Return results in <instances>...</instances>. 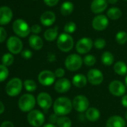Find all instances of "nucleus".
I'll use <instances>...</instances> for the list:
<instances>
[{
    "mask_svg": "<svg viewBox=\"0 0 127 127\" xmlns=\"http://www.w3.org/2000/svg\"><path fill=\"white\" fill-rule=\"evenodd\" d=\"M56 20L55 14L52 11L46 10L43 12L40 16V22L44 26H51Z\"/></svg>",
    "mask_w": 127,
    "mask_h": 127,
    "instance_id": "6ab92c4d",
    "label": "nucleus"
},
{
    "mask_svg": "<svg viewBox=\"0 0 127 127\" xmlns=\"http://www.w3.org/2000/svg\"><path fill=\"white\" fill-rule=\"evenodd\" d=\"M124 1H127V0H124Z\"/></svg>",
    "mask_w": 127,
    "mask_h": 127,
    "instance_id": "603ef678",
    "label": "nucleus"
},
{
    "mask_svg": "<svg viewBox=\"0 0 127 127\" xmlns=\"http://www.w3.org/2000/svg\"><path fill=\"white\" fill-rule=\"evenodd\" d=\"M54 87L58 93H66L71 88V82L67 78H60L55 82Z\"/></svg>",
    "mask_w": 127,
    "mask_h": 127,
    "instance_id": "dca6fc26",
    "label": "nucleus"
},
{
    "mask_svg": "<svg viewBox=\"0 0 127 127\" xmlns=\"http://www.w3.org/2000/svg\"><path fill=\"white\" fill-rule=\"evenodd\" d=\"M107 1H108L109 3H110V4H115V3H117L118 0H107Z\"/></svg>",
    "mask_w": 127,
    "mask_h": 127,
    "instance_id": "09e8293b",
    "label": "nucleus"
},
{
    "mask_svg": "<svg viewBox=\"0 0 127 127\" xmlns=\"http://www.w3.org/2000/svg\"><path fill=\"white\" fill-rule=\"evenodd\" d=\"M73 109V102L67 97L57 98L53 103V111L58 116H65Z\"/></svg>",
    "mask_w": 127,
    "mask_h": 127,
    "instance_id": "f257e3e1",
    "label": "nucleus"
},
{
    "mask_svg": "<svg viewBox=\"0 0 127 127\" xmlns=\"http://www.w3.org/2000/svg\"><path fill=\"white\" fill-rule=\"evenodd\" d=\"M106 45V41L103 38H98L96 39L94 42V46L97 49H103Z\"/></svg>",
    "mask_w": 127,
    "mask_h": 127,
    "instance_id": "c9c22d12",
    "label": "nucleus"
},
{
    "mask_svg": "<svg viewBox=\"0 0 127 127\" xmlns=\"http://www.w3.org/2000/svg\"><path fill=\"white\" fill-rule=\"evenodd\" d=\"M55 73L49 70H44L39 74L38 81L44 86H49L55 83Z\"/></svg>",
    "mask_w": 127,
    "mask_h": 127,
    "instance_id": "f8f14e48",
    "label": "nucleus"
},
{
    "mask_svg": "<svg viewBox=\"0 0 127 127\" xmlns=\"http://www.w3.org/2000/svg\"><path fill=\"white\" fill-rule=\"evenodd\" d=\"M106 127H126V121L119 115H113L108 119Z\"/></svg>",
    "mask_w": 127,
    "mask_h": 127,
    "instance_id": "aec40b11",
    "label": "nucleus"
},
{
    "mask_svg": "<svg viewBox=\"0 0 127 127\" xmlns=\"http://www.w3.org/2000/svg\"><path fill=\"white\" fill-rule=\"evenodd\" d=\"M43 127H57V126H55V124H53L49 123V124H47L44 125Z\"/></svg>",
    "mask_w": 127,
    "mask_h": 127,
    "instance_id": "de8ad7c7",
    "label": "nucleus"
},
{
    "mask_svg": "<svg viewBox=\"0 0 127 127\" xmlns=\"http://www.w3.org/2000/svg\"><path fill=\"white\" fill-rule=\"evenodd\" d=\"M102 63L106 66H110L114 63L115 57L110 51H105L101 56Z\"/></svg>",
    "mask_w": 127,
    "mask_h": 127,
    "instance_id": "cd10ccee",
    "label": "nucleus"
},
{
    "mask_svg": "<svg viewBox=\"0 0 127 127\" xmlns=\"http://www.w3.org/2000/svg\"><path fill=\"white\" fill-rule=\"evenodd\" d=\"M76 28H77V26L74 22H69L65 24L64 27V33L70 34L76 31Z\"/></svg>",
    "mask_w": 127,
    "mask_h": 127,
    "instance_id": "473e14b6",
    "label": "nucleus"
},
{
    "mask_svg": "<svg viewBox=\"0 0 127 127\" xmlns=\"http://www.w3.org/2000/svg\"><path fill=\"white\" fill-rule=\"evenodd\" d=\"M58 118H59V116H58L56 114H52V115L49 116V122H50L51 124H57V121H58Z\"/></svg>",
    "mask_w": 127,
    "mask_h": 127,
    "instance_id": "79ce46f5",
    "label": "nucleus"
},
{
    "mask_svg": "<svg viewBox=\"0 0 127 127\" xmlns=\"http://www.w3.org/2000/svg\"><path fill=\"white\" fill-rule=\"evenodd\" d=\"M58 36V27L55 26V28L47 29L44 32V38L48 42L54 41Z\"/></svg>",
    "mask_w": 127,
    "mask_h": 127,
    "instance_id": "393cba45",
    "label": "nucleus"
},
{
    "mask_svg": "<svg viewBox=\"0 0 127 127\" xmlns=\"http://www.w3.org/2000/svg\"><path fill=\"white\" fill-rule=\"evenodd\" d=\"M44 3L49 7H53L58 4L59 0H43Z\"/></svg>",
    "mask_w": 127,
    "mask_h": 127,
    "instance_id": "a19ab883",
    "label": "nucleus"
},
{
    "mask_svg": "<svg viewBox=\"0 0 127 127\" xmlns=\"http://www.w3.org/2000/svg\"><path fill=\"white\" fill-rule=\"evenodd\" d=\"M125 118L127 120V112H126V113H125Z\"/></svg>",
    "mask_w": 127,
    "mask_h": 127,
    "instance_id": "3c124183",
    "label": "nucleus"
},
{
    "mask_svg": "<svg viewBox=\"0 0 127 127\" xmlns=\"http://www.w3.org/2000/svg\"><path fill=\"white\" fill-rule=\"evenodd\" d=\"M27 120L29 124L32 127H40L43 124L45 121V117L40 111L31 110L29 112L27 116Z\"/></svg>",
    "mask_w": 127,
    "mask_h": 127,
    "instance_id": "0eeeda50",
    "label": "nucleus"
},
{
    "mask_svg": "<svg viewBox=\"0 0 127 127\" xmlns=\"http://www.w3.org/2000/svg\"><path fill=\"white\" fill-rule=\"evenodd\" d=\"M36 104V100L34 97L31 94L23 95L19 100L18 106L21 111L24 112H31Z\"/></svg>",
    "mask_w": 127,
    "mask_h": 127,
    "instance_id": "20e7f679",
    "label": "nucleus"
},
{
    "mask_svg": "<svg viewBox=\"0 0 127 127\" xmlns=\"http://www.w3.org/2000/svg\"><path fill=\"white\" fill-rule=\"evenodd\" d=\"M13 16L12 10L10 7L4 6L0 7V25H4L8 24Z\"/></svg>",
    "mask_w": 127,
    "mask_h": 127,
    "instance_id": "a211bd4d",
    "label": "nucleus"
},
{
    "mask_svg": "<svg viewBox=\"0 0 127 127\" xmlns=\"http://www.w3.org/2000/svg\"><path fill=\"white\" fill-rule=\"evenodd\" d=\"M107 0H93L91 4V10L95 14H100L108 7Z\"/></svg>",
    "mask_w": 127,
    "mask_h": 127,
    "instance_id": "f3484780",
    "label": "nucleus"
},
{
    "mask_svg": "<svg viewBox=\"0 0 127 127\" xmlns=\"http://www.w3.org/2000/svg\"><path fill=\"white\" fill-rule=\"evenodd\" d=\"M83 64V59L77 54H72L67 57L64 61V65L67 70L76 71L79 70Z\"/></svg>",
    "mask_w": 127,
    "mask_h": 127,
    "instance_id": "7ed1b4c3",
    "label": "nucleus"
},
{
    "mask_svg": "<svg viewBox=\"0 0 127 127\" xmlns=\"http://www.w3.org/2000/svg\"><path fill=\"white\" fill-rule=\"evenodd\" d=\"M74 45V40L72 36L67 33H61L57 39V46L63 52L70 51Z\"/></svg>",
    "mask_w": 127,
    "mask_h": 127,
    "instance_id": "f03ea898",
    "label": "nucleus"
},
{
    "mask_svg": "<svg viewBox=\"0 0 127 127\" xmlns=\"http://www.w3.org/2000/svg\"><path fill=\"white\" fill-rule=\"evenodd\" d=\"M4 111V104L2 103V102L0 101V115L2 114Z\"/></svg>",
    "mask_w": 127,
    "mask_h": 127,
    "instance_id": "49530a36",
    "label": "nucleus"
},
{
    "mask_svg": "<svg viewBox=\"0 0 127 127\" xmlns=\"http://www.w3.org/2000/svg\"><path fill=\"white\" fill-rule=\"evenodd\" d=\"M13 30L14 33L20 37H26L31 32V28L23 19H16L13 23Z\"/></svg>",
    "mask_w": 127,
    "mask_h": 127,
    "instance_id": "423d86ee",
    "label": "nucleus"
},
{
    "mask_svg": "<svg viewBox=\"0 0 127 127\" xmlns=\"http://www.w3.org/2000/svg\"><path fill=\"white\" fill-rule=\"evenodd\" d=\"M47 60L50 63H52V62H55L56 60V56L52 54V53H49L48 54V56H47Z\"/></svg>",
    "mask_w": 127,
    "mask_h": 127,
    "instance_id": "37998d69",
    "label": "nucleus"
},
{
    "mask_svg": "<svg viewBox=\"0 0 127 127\" xmlns=\"http://www.w3.org/2000/svg\"><path fill=\"white\" fill-rule=\"evenodd\" d=\"M24 86L26 91L30 92H33L37 89V84L35 81H34L33 80H30V79L26 80L24 82Z\"/></svg>",
    "mask_w": 127,
    "mask_h": 127,
    "instance_id": "7c9ffc66",
    "label": "nucleus"
},
{
    "mask_svg": "<svg viewBox=\"0 0 127 127\" xmlns=\"http://www.w3.org/2000/svg\"><path fill=\"white\" fill-rule=\"evenodd\" d=\"M116 42L120 45H124L127 42V33L125 31H119L115 36Z\"/></svg>",
    "mask_w": 127,
    "mask_h": 127,
    "instance_id": "c756f323",
    "label": "nucleus"
},
{
    "mask_svg": "<svg viewBox=\"0 0 127 127\" xmlns=\"http://www.w3.org/2000/svg\"><path fill=\"white\" fill-rule=\"evenodd\" d=\"M73 10H74V4L70 1H66L63 2L60 7V12L63 16L70 15L73 12Z\"/></svg>",
    "mask_w": 127,
    "mask_h": 127,
    "instance_id": "b1692460",
    "label": "nucleus"
},
{
    "mask_svg": "<svg viewBox=\"0 0 127 127\" xmlns=\"http://www.w3.org/2000/svg\"><path fill=\"white\" fill-rule=\"evenodd\" d=\"M125 86H126V87L127 88V77H126V78H125Z\"/></svg>",
    "mask_w": 127,
    "mask_h": 127,
    "instance_id": "8fccbe9b",
    "label": "nucleus"
},
{
    "mask_svg": "<svg viewBox=\"0 0 127 127\" xmlns=\"http://www.w3.org/2000/svg\"><path fill=\"white\" fill-rule=\"evenodd\" d=\"M109 22L107 16L103 14H99L95 16L92 21V27L97 31H102L106 30L109 26Z\"/></svg>",
    "mask_w": 127,
    "mask_h": 127,
    "instance_id": "9d476101",
    "label": "nucleus"
},
{
    "mask_svg": "<svg viewBox=\"0 0 127 127\" xmlns=\"http://www.w3.org/2000/svg\"><path fill=\"white\" fill-rule=\"evenodd\" d=\"M57 127H72V121L71 120L66 116H61L58 118L57 121Z\"/></svg>",
    "mask_w": 127,
    "mask_h": 127,
    "instance_id": "c85d7f7f",
    "label": "nucleus"
},
{
    "mask_svg": "<svg viewBox=\"0 0 127 127\" xmlns=\"http://www.w3.org/2000/svg\"><path fill=\"white\" fill-rule=\"evenodd\" d=\"M37 103L40 108L44 110H47L52 105V99L48 93L41 92L37 95Z\"/></svg>",
    "mask_w": 127,
    "mask_h": 127,
    "instance_id": "2eb2a0df",
    "label": "nucleus"
},
{
    "mask_svg": "<svg viewBox=\"0 0 127 127\" xmlns=\"http://www.w3.org/2000/svg\"><path fill=\"white\" fill-rule=\"evenodd\" d=\"M122 16V11L117 7H112L107 10V17L112 20H117Z\"/></svg>",
    "mask_w": 127,
    "mask_h": 127,
    "instance_id": "a878e982",
    "label": "nucleus"
},
{
    "mask_svg": "<svg viewBox=\"0 0 127 127\" xmlns=\"http://www.w3.org/2000/svg\"><path fill=\"white\" fill-rule=\"evenodd\" d=\"M7 37V32L5 29L2 27H0V43L3 42Z\"/></svg>",
    "mask_w": 127,
    "mask_h": 127,
    "instance_id": "58836bf2",
    "label": "nucleus"
},
{
    "mask_svg": "<svg viewBox=\"0 0 127 127\" xmlns=\"http://www.w3.org/2000/svg\"><path fill=\"white\" fill-rule=\"evenodd\" d=\"M31 31L33 33L37 34V33H39L41 31V27L39 25H33L31 27Z\"/></svg>",
    "mask_w": 127,
    "mask_h": 127,
    "instance_id": "ea45409f",
    "label": "nucleus"
},
{
    "mask_svg": "<svg viewBox=\"0 0 127 127\" xmlns=\"http://www.w3.org/2000/svg\"><path fill=\"white\" fill-rule=\"evenodd\" d=\"M85 117L89 121L96 122L100 118V112L98 109L95 107H91V108H88V109L86 111Z\"/></svg>",
    "mask_w": 127,
    "mask_h": 127,
    "instance_id": "4be33fe9",
    "label": "nucleus"
},
{
    "mask_svg": "<svg viewBox=\"0 0 127 127\" xmlns=\"http://www.w3.org/2000/svg\"><path fill=\"white\" fill-rule=\"evenodd\" d=\"M64 74H65V71H64V68H57L56 70H55V77H58V78H62L64 76Z\"/></svg>",
    "mask_w": 127,
    "mask_h": 127,
    "instance_id": "e433bc0d",
    "label": "nucleus"
},
{
    "mask_svg": "<svg viewBox=\"0 0 127 127\" xmlns=\"http://www.w3.org/2000/svg\"><path fill=\"white\" fill-rule=\"evenodd\" d=\"M114 71L118 75L124 76L127 73V64L123 61L117 62L114 65Z\"/></svg>",
    "mask_w": 127,
    "mask_h": 127,
    "instance_id": "bb28decb",
    "label": "nucleus"
},
{
    "mask_svg": "<svg viewBox=\"0 0 127 127\" xmlns=\"http://www.w3.org/2000/svg\"><path fill=\"white\" fill-rule=\"evenodd\" d=\"M88 78L82 74H77L73 77V84L75 87L83 88L87 85Z\"/></svg>",
    "mask_w": 127,
    "mask_h": 127,
    "instance_id": "5701e85b",
    "label": "nucleus"
},
{
    "mask_svg": "<svg viewBox=\"0 0 127 127\" xmlns=\"http://www.w3.org/2000/svg\"><path fill=\"white\" fill-rule=\"evenodd\" d=\"M88 81L94 86H99L103 82V74L101 71L96 68L90 69L87 75Z\"/></svg>",
    "mask_w": 127,
    "mask_h": 127,
    "instance_id": "9b49d317",
    "label": "nucleus"
},
{
    "mask_svg": "<svg viewBox=\"0 0 127 127\" xmlns=\"http://www.w3.org/2000/svg\"><path fill=\"white\" fill-rule=\"evenodd\" d=\"M73 108L79 112H86L89 108V100L84 95H77L73 100Z\"/></svg>",
    "mask_w": 127,
    "mask_h": 127,
    "instance_id": "6e6552de",
    "label": "nucleus"
},
{
    "mask_svg": "<svg viewBox=\"0 0 127 127\" xmlns=\"http://www.w3.org/2000/svg\"><path fill=\"white\" fill-rule=\"evenodd\" d=\"M22 89V83L19 78L15 77L11 79L6 85L5 91L7 95L10 97H15L18 95Z\"/></svg>",
    "mask_w": 127,
    "mask_h": 127,
    "instance_id": "39448f33",
    "label": "nucleus"
},
{
    "mask_svg": "<svg viewBox=\"0 0 127 127\" xmlns=\"http://www.w3.org/2000/svg\"><path fill=\"white\" fill-rule=\"evenodd\" d=\"M96 62H97V59H96V57H95L94 55H92V54H88V55H86V56L84 57V59H83V63H84L87 66H90V67L94 65L95 63H96Z\"/></svg>",
    "mask_w": 127,
    "mask_h": 127,
    "instance_id": "72a5a7b5",
    "label": "nucleus"
},
{
    "mask_svg": "<svg viewBox=\"0 0 127 127\" xmlns=\"http://www.w3.org/2000/svg\"><path fill=\"white\" fill-rule=\"evenodd\" d=\"M13 60H14V58H13V55L9 53L4 54L1 58L2 64L5 66H10V65H12L13 63Z\"/></svg>",
    "mask_w": 127,
    "mask_h": 127,
    "instance_id": "2f4dec72",
    "label": "nucleus"
},
{
    "mask_svg": "<svg viewBox=\"0 0 127 127\" xmlns=\"http://www.w3.org/2000/svg\"><path fill=\"white\" fill-rule=\"evenodd\" d=\"M94 42L91 38L83 37L80 39L76 45V50L80 54H85L88 53L93 48Z\"/></svg>",
    "mask_w": 127,
    "mask_h": 127,
    "instance_id": "1a4fd4ad",
    "label": "nucleus"
},
{
    "mask_svg": "<svg viewBox=\"0 0 127 127\" xmlns=\"http://www.w3.org/2000/svg\"><path fill=\"white\" fill-rule=\"evenodd\" d=\"M7 47L8 51L14 54H17L22 51V42L16 36H10L7 42Z\"/></svg>",
    "mask_w": 127,
    "mask_h": 127,
    "instance_id": "ddd939ff",
    "label": "nucleus"
},
{
    "mask_svg": "<svg viewBox=\"0 0 127 127\" xmlns=\"http://www.w3.org/2000/svg\"><path fill=\"white\" fill-rule=\"evenodd\" d=\"M29 45L34 50H40L43 46V39L37 35H31L28 39Z\"/></svg>",
    "mask_w": 127,
    "mask_h": 127,
    "instance_id": "412c9836",
    "label": "nucleus"
},
{
    "mask_svg": "<svg viewBox=\"0 0 127 127\" xmlns=\"http://www.w3.org/2000/svg\"><path fill=\"white\" fill-rule=\"evenodd\" d=\"M121 103L123 105L124 107L127 108V95H124L122 99H121Z\"/></svg>",
    "mask_w": 127,
    "mask_h": 127,
    "instance_id": "a18cd8bd",
    "label": "nucleus"
},
{
    "mask_svg": "<svg viewBox=\"0 0 127 127\" xmlns=\"http://www.w3.org/2000/svg\"><path fill=\"white\" fill-rule=\"evenodd\" d=\"M21 55H22V57L24 59L28 60V59H30V58L32 57V52H31V51L28 50V49H27V50H24L23 51H22Z\"/></svg>",
    "mask_w": 127,
    "mask_h": 127,
    "instance_id": "4c0bfd02",
    "label": "nucleus"
},
{
    "mask_svg": "<svg viewBox=\"0 0 127 127\" xmlns=\"http://www.w3.org/2000/svg\"><path fill=\"white\" fill-rule=\"evenodd\" d=\"M126 86L119 80H114L111 82L109 86V90L112 95L116 97L123 96L126 92Z\"/></svg>",
    "mask_w": 127,
    "mask_h": 127,
    "instance_id": "4468645a",
    "label": "nucleus"
},
{
    "mask_svg": "<svg viewBox=\"0 0 127 127\" xmlns=\"http://www.w3.org/2000/svg\"><path fill=\"white\" fill-rule=\"evenodd\" d=\"M8 69L7 66L4 65H0V82L4 81L8 77Z\"/></svg>",
    "mask_w": 127,
    "mask_h": 127,
    "instance_id": "f704fd0d",
    "label": "nucleus"
},
{
    "mask_svg": "<svg viewBox=\"0 0 127 127\" xmlns=\"http://www.w3.org/2000/svg\"><path fill=\"white\" fill-rule=\"evenodd\" d=\"M0 127H14V125L10 121H4Z\"/></svg>",
    "mask_w": 127,
    "mask_h": 127,
    "instance_id": "c03bdc74",
    "label": "nucleus"
}]
</instances>
